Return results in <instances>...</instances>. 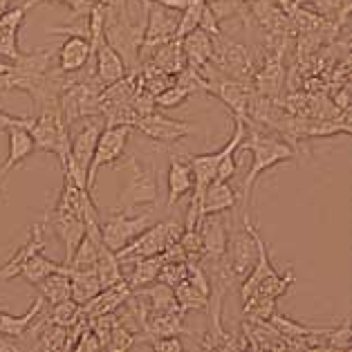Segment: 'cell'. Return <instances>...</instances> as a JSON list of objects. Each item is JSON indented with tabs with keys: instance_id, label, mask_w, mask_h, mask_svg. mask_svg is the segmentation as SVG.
<instances>
[{
	"instance_id": "cell-1",
	"label": "cell",
	"mask_w": 352,
	"mask_h": 352,
	"mask_svg": "<svg viewBox=\"0 0 352 352\" xmlns=\"http://www.w3.org/2000/svg\"><path fill=\"white\" fill-rule=\"evenodd\" d=\"M245 128H247L245 131L247 140L243 137V142H240L238 148H245L252 153V166H249V173L243 179V193L238 197V202L243 204L240 209H247L249 200H252V188L261 179V175H265L276 164H283V162H289L296 157L294 146H289L285 140L258 131L254 122H247Z\"/></svg>"
},
{
	"instance_id": "cell-2",
	"label": "cell",
	"mask_w": 352,
	"mask_h": 352,
	"mask_svg": "<svg viewBox=\"0 0 352 352\" xmlns=\"http://www.w3.org/2000/svg\"><path fill=\"white\" fill-rule=\"evenodd\" d=\"M243 225L247 227V231L252 234L254 243H256V263L254 267L249 270V274L243 280V287H240V296H243V303L249 298H256V296H265V298H274L278 300L285 292L294 285V272L287 270L285 274L276 272L274 263L270 258V249L265 245V240L261 238V234L256 231V227L252 225L249 220L247 211H245V218H243Z\"/></svg>"
},
{
	"instance_id": "cell-3",
	"label": "cell",
	"mask_w": 352,
	"mask_h": 352,
	"mask_svg": "<svg viewBox=\"0 0 352 352\" xmlns=\"http://www.w3.org/2000/svg\"><path fill=\"white\" fill-rule=\"evenodd\" d=\"M28 133L34 140V148L52 153L61 162V166L65 164L70 155V126L65 122L58 101L36 108V117H32Z\"/></svg>"
},
{
	"instance_id": "cell-4",
	"label": "cell",
	"mask_w": 352,
	"mask_h": 352,
	"mask_svg": "<svg viewBox=\"0 0 352 352\" xmlns=\"http://www.w3.org/2000/svg\"><path fill=\"white\" fill-rule=\"evenodd\" d=\"M126 170H128L126 188L122 191V195H119L115 211L131 213L140 207H153V204H157L162 197L157 168L148 164V162L140 160L137 155H133L126 160Z\"/></svg>"
},
{
	"instance_id": "cell-5",
	"label": "cell",
	"mask_w": 352,
	"mask_h": 352,
	"mask_svg": "<svg viewBox=\"0 0 352 352\" xmlns=\"http://www.w3.org/2000/svg\"><path fill=\"white\" fill-rule=\"evenodd\" d=\"M142 7H144V3H142ZM144 28H146V7H144L142 19L137 23L128 14H117L110 10L106 14L104 36L110 43V47L122 56L128 72L140 70V47H142V38H144Z\"/></svg>"
},
{
	"instance_id": "cell-6",
	"label": "cell",
	"mask_w": 352,
	"mask_h": 352,
	"mask_svg": "<svg viewBox=\"0 0 352 352\" xmlns=\"http://www.w3.org/2000/svg\"><path fill=\"white\" fill-rule=\"evenodd\" d=\"M133 135V126L126 124H117V126H106L101 128L97 146H94L90 166H88V191L92 193L94 188V179H97V173L104 166H110L119 162L126 155V146L131 142Z\"/></svg>"
},
{
	"instance_id": "cell-7",
	"label": "cell",
	"mask_w": 352,
	"mask_h": 352,
	"mask_svg": "<svg viewBox=\"0 0 352 352\" xmlns=\"http://www.w3.org/2000/svg\"><path fill=\"white\" fill-rule=\"evenodd\" d=\"M179 234H182V225H179V222L175 220L157 222V225H153V227H146L140 236H135L131 243L115 254L122 263L142 258V256H155L164 252L168 243L179 240Z\"/></svg>"
},
{
	"instance_id": "cell-8",
	"label": "cell",
	"mask_w": 352,
	"mask_h": 352,
	"mask_svg": "<svg viewBox=\"0 0 352 352\" xmlns=\"http://www.w3.org/2000/svg\"><path fill=\"white\" fill-rule=\"evenodd\" d=\"M142 3L146 7V28L140 47V63H144L155 47L173 41L177 30V12L160 3H153V0H142Z\"/></svg>"
},
{
	"instance_id": "cell-9",
	"label": "cell",
	"mask_w": 352,
	"mask_h": 352,
	"mask_svg": "<svg viewBox=\"0 0 352 352\" xmlns=\"http://www.w3.org/2000/svg\"><path fill=\"white\" fill-rule=\"evenodd\" d=\"M151 222V213H140V216H131V213L124 211H113L108 216V220L101 225L99 222V231H101V240L110 252H119L122 247H126L135 236H140L142 231L148 227Z\"/></svg>"
},
{
	"instance_id": "cell-10",
	"label": "cell",
	"mask_w": 352,
	"mask_h": 352,
	"mask_svg": "<svg viewBox=\"0 0 352 352\" xmlns=\"http://www.w3.org/2000/svg\"><path fill=\"white\" fill-rule=\"evenodd\" d=\"M133 131H140L144 137L157 142V144H177L182 142L184 137L193 135L197 128L188 122H179V119H168L160 113H148L137 117V122L133 126Z\"/></svg>"
},
{
	"instance_id": "cell-11",
	"label": "cell",
	"mask_w": 352,
	"mask_h": 352,
	"mask_svg": "<svg viewBox=\"0 0 352 352\" xmlns=\"http://www.w3.org/2000/svg\"><path fill=\"white\" fill-rule=\"evenodd\" d=\"M225 263L227 267L231 270V274L243 280L249 270L254 267L256 263V243L252 234L247 231V227H236L234 231H231V236L227 238V252H225Z\"/></svg>"
},
{
	"instance_id": "cell-12",
	"label": "cell",
	"mask_w": 352,
	"mask_h": 352,
	"mask_svg": "<svg viewBox=\"0 0 352 352\" xmlns=\"http://www.w3.org/2000/svg\"><path fill=\"white\" fill-rule=\"evenodd\" d=\"M197 231L202 238V263L204 261H220L227 252L229 231L222 220V213H209L197 220Z\"/></svg>"
},
{
	"instance_id": "cell-13",
	"label": "cell",
	"mask_w": 352,
	"mask_h": 352,
	"mask_svg": "<svg viewBox=\"0 0 352 352\" xmlns=\"http://www.w3.org/2000/svg\"><path fill=\"white\" fill-rule=\"evenodd\" d=\"M88 34H65V41L56 50V67L65 74H81L90 61Z\"/></svg>"
},
{
	"instance_id": "cell-14",
	"label": "cell",
	"mask_w": 352,
	"mask_h": 352,
	"mask_svg": "<svg viewBox=\"0 0 352 352\" xmlns=\"http://www.w3.org/2000/svg\"><path fill=\"white\" fill-rule=\"evenodd\" d=\"M25 16H28V5L7 7L0 14V58L10 63H14L23 54L19 50V32Z\"/></svg>"
},
{
	"instance_id": "cell-15",
	"label": "cell",
	"mask_w": 352,
	"mask_h": 352,
	"mask_svg": "<svg viewBox=\"0 0 352 352\" xmlns=\"http://www.w3.org/2000/svg\"><path fill=\"white\" fill-rule=\"evenodd\" d=\"M131 294H133V289L124 278V280L115 283V285L101 287L88 303L81 305V310L88 319H92V316H101V314H113L122 305H126V300L131 298Z\"/></svg>"
},
{
	"instance_id": "cell-16",
	"label": "cell",
	"mask_w": 352,
	"mask_h": 352,
	"mask_svg": "<svg viewBox=\"0 0 352 352\" xmlns=\"http://www.w3.org/2000/svg\"><path fill=\"white\" fill-rule=\"evenodd\" d=\"M45 249V236H43V225H34L28 234V240L16 249V254L12 256L10 261H5L0 265V283L3 280H14L21 276L23 265L28 263L36 252H43Z\"/></svg>"
},
{
	"instance_id": "cell-17",
	"label": "cell",
	"mask_w": 352,
	"mask_h": 352,
	"mask_svg": "<svg viewBox=\"0 0 352 352\" xmlns=\"http://www.w3.org/2000/svg\"><path fill=\"white\" fill-rule=\"evenodd\" d=\"M5 133L10 137V153H7L5 162L0 164V186H3V182L10 177V173L16 166H21L25 160L36 153V148H34V140L28 133V128L12 126V128H7Z\"/></svg>"
},
{
	"instance_id": "cell-18",
	"label": "cell",
	"mask_w": 352,
	"mask_h": 352,
	"mask_svg": "<svg viewBox=\"0 0 352 352\" xmlns=\"http://www.w3.org/2000/svg\"><path fill=\"white\" fill-rule=\"evenodd\" d=\"M43 220L47 222V227L52 229L56 234V238L63 243V247H65L63 265H67L72 258L76 245H79L83 240V236H85V220L83 218H72V216H56V213H50V211H45Z\"/></svg>"
},
{
	"instance_id": "cell-19",
	"label": "cell",
	"mask_w": 352,
	"mask_h": 352,
	"mask_svg": "<svg viewBox=\"0 0 352 352\" xmlns=\"http://www.w3.org/2000/svg\"><path fill=\"white\" fill-rule=\"evenodd\" d=\"M179 43H182V52L186 58V65L202 74L204 67L211 63L213 36L209 32H204L202 28H195L193 32H188L186 36L179 38Z\"/></svg>"
},
{
	"instance_id": "cell-20",
	"label": "cell",
	"mask_w": 352,
	"mask_h": 352,
	"mask_svg": "<svg viewBox=\"0 0 352 352\" xmlns=\"http://www.w3.org/2000/svg\"><path fill=\"white\" fill-rule=\"evenodd\" d=\"M97 119L99 117L88 119V122L83 124L81 131L76 133L74 140L70 142V155H67V160H70L72 164H76L79 168H83L85 173H88V166H90L94 146H97V140H99V133H101V128H104V124H99Z\"/></svg>"
},
{
	"instance_id": "cell-21",
	"label": "cell",
	"mask_w": 352,
	"mask_h": 352,
	"mask_svg": "<svg viewBox=\"0 0 352 352\" xmlns=\"http://www.w3.org/2000/svg\"><path fill=\"white\" fill-rule=\"evenodd\" d=\"M193 191V170L188 164V157H170L168 164V195H166V204L173 207L184 195Z\"/></svg>"
},
{
	"instance_id": "cell-22",
	"label": "cell",
	"mask_w": 352,
	"mask_h": 352,
	"mask_svg": "<svg viewBox=\"0 0 352 352\" xmlns=\"http://www.w3.org/2000/svg\"><path fill=\"white\" fill-rule=\"evenodd\" d=\"M238 204V193L231 188L229 182H213L207 186V191L202 195V202H200V218L202 216H209V213H227V211H234Z\"/></svg>"
},
{
	"instance_id": "cell-23",
	"label": "cell",
	"mask_w": 352,
	"mask_h": 352,
	"mask_svg": "<svg viewBox=\"0 0 352 352\" xmlns=\"http://www.w3.org/2000/svg\"><path fill=\"white\" fill-rule=\"evenodd\" d=\"M144 63H151V65H155L157 70L175 76L177 72H182L184 65H186V58H184V52H182V43H179V38L164 43V45L153 50L151 56L146 58Z\"/></svg>"
},
{
	"instance_id": "cell-24",
	"label": "cell",
	"mask_w": 352,
	"mask_h": 352,
	"mask_svg": "<svg viewBox=\"0 0 352 352\" xmlns=\"http://www.w3.org/2000/svg\"><path fill=\"white\" fill-rule=\"evenodd\" d=\"M43 303H45V300L38 296L23 316H12V314H7V310H0V334L23 341V334L28 332L30 325L36 321V316L43 312Z\"/></svg>"
},
{
	"instance_id": "cell-25",
	"label": "cell",
	"mask_w": 352,
	"mask_h": 352,
	"mask_svg": "<svg viewBox=\"0 0 352 352\" xmlns=\"http://www.w3.org/2000/svg\"><path fill=\"white\" fill-rule=\"evenodd\" d=\"M67 276H70V296L79 305H85L101 289L99 276L94 270H70L67 267Z\"/></svg>"
},
{
	"instance_id": "cell-26",
	"label": "cell",
	"mask_w": 352,
	"mask_h": 352,
	"mask_svg": "<svg viewBox=\"0 0 352 352\" xmlns=\"http://www.w3.org/2000/svg\"><path fill=\"white\" fill-rule=\"evenodd\" d=\"M34 287L38 289V296L50 305L61 303V300H65V298H72L70 296V276H67V270L50 274V276L38 280Z\"/></svg>"
},
{
	"instance_id": "cell-27",
	"label": "cell",
	"mask_w": 352,
	"mask_h": 352,
	"mask_svg": "<svg viewBox=\"0 0 352 352\" xmlns=\"http://www.w3.org/2000/svg\"><path fill=\"white\" fill-rule=\"evenodd\" d=\"M135 270L131 272V276L126 278V283L131 285V289H142L151 283H155L160 276V270L164 265L162 254L155 256H142V258H135Z\"/></svg>"
},
{
	"instance_id": "cell-28",
	"label": "cell",
	"mask_w": 352,
	"mask_h": 352,
	"mask_svg": "<svg viewBox=\"0 0 352 352\" xmlns=\"http://www.w3.org/2000/svg\"><path fill=\"white\" fill-rule=\"evenodd\" d=\"M67 267L61 263H54V261H50L45 254L43 252H36L32 256V258L23 265V270H21V278H25L28 283H32V285H36L38 280H43L45 276H50V274H54V272H65Z\"/></svg>"
},
{
	"instance_id": "cell-29",
	"label": "cell",
	"mask_w": 352,
	"mask_h": 352,
	"mask_svg": "<svg viewBox=\"0 0 352 352\" xmlns=\"http://www.w3.org/2000/svg\"><path fill=\"white\" fill-rule=\"evenodd\" d=\"M173 296L177 300L179 310H182L184 314L188 310H207V305H209V296L204 294L202 289H197L195 285H191L186 278L182 283H177V285L173 287Z\"/></svg>"
},
{
	"instance_id": "cell-30",
	"label": "cell",
	"mask_w": 352,
	"mask_h": 352,
	"mask_svg": "<svg viewBox=\"0 0 352 352\" xmlns=\"http://www.w3.org/2000/svg\"><path fill=\"white\" fill-rule=\"evenodd\" d=\"M191 94H195V90L191 88V85L184 83V81H179L177 76H175L173 83H170L166 90H162L155 97V108H162V110L179 108L188 97H191Z\"/></svg>"
},
{
	"instance_id": "cell-31",
	"label": "cell",
	"mask_w": 352,
	"mask_h": 352,
	"mask_svg": "<svg viewBox=\"0 0 352 352\" xmlns=\"http://www.w3.org/2000/svg\"><path fill=\"white\" fill-rule=\"evenodd\" d=\"M283 83V70H280V56H274L267 65H263V70L256 74V90L265 97L276 94Z\"/></svg>"
},
{
	"instance_id": "cell-32",
	"label": "cell",
	"mask_w": 352,
	"mask_h": 352,
	"mask_svg": "<svg viewBox=\"0 0 352 352\" xmlns=\"http://www.w3.org/2000/svg\"><path fill=\"white\" fill-rule=\"evenodd\" d=\"M83 316L81 305L76 303L74 298H65L61 303H54L52 310H50L47 321L50 323H56V325H63V328H72V325L79 321Z\"/></svg>"
},
{
	"instance_id": "cell-33",
	"label": "cell",
	"mask_w": 352,
	"mask_h": 352,
	"mask_svg": "<svg viewBox=\"0 0 352 352\" xmlns=\"http://www.w3.org/2000/svg\"><path fill=\"white\" fill-rule=\"evenodd\" d=\"M207 5V0H188V5L184 7L177 16V30H175V38L186 36L188 32H193L202 19V10Z\"/></svg>"
},
{
	"instance_id": "cell-34",
	"label": "cell",
	"mask_w": 352,
	"mask_h": 352,
	"mask_svg": "<svg viewBox=\"0 0 352 352\" xmlns=\"http://www.w3.org/2000/svg\"><path fill=\"white\" fill-rule=\"evenodd\" d=\"M350 337H352V332H350V319H343L341 325H334V328L325 334V341H323V348H328V350H348L350 348Z\"/></svg>"
},
{
	"instance_id": "cell-35",
	"label": "cell",
	"mask_w": 352,
	"mask_h": 352,
	"mask_svg": "<svg viewBox=\"0 0 352 352\" xmlns=\"http://www.w3.org/2000/svg\"><path fill=\"white\" fill-rule=\"evenodd\" d=\"M148 341L155 350H164V352H182L184 350V343L177 334H173V337H155Z\"/></svg>"
},
{
	"instance_id": "cell-36",
	"label": "cell",
	"mask_w": 352,
	"mask_h": 352,
	"mask_svg": "<svg viewBox=\"0 0 352 352\" xmlns=\"http://www.w3.org/2000/svg\"><path fill=\"white\" fill-rule=\"evenodd\" d=\"M12 126H23V128H30L32 126V117H16L0 110V131H7Z\"/></svg>"
},
{
	"instance_id": "cell-37",
	"label": "cell",
	"mask_w": 352,
	"mask_h": 352,
	"mask_svg": "<svg viewBox=\"0 0 352 352\" xmlns=\"http://www.w3.org/2000/svg\"><path fill=\"white\" fill-rule=\"evenodd\" d=\"M94 3L106 5L110 12H117V14H128V0H94Z\"/></svg>"
},
{
	"instance_id": "cell-38",
	"label": "cell",
	"mask_w": 352,
	"mask_h": 352,
	"mask_svg": "<svg viewBox=\"0 0 352 352\" xmlns=\"http://www.w3.org/2000/svg\"><path fill=\"white\" fill-rule=\"evenodd\" d=\"M10 67H12V63H10V61H3V58H0V74L7 72V70H10Z\"/></svg>"
},
{
	"instance_id": "cell-39",
	"label": "cell",
	"mask_w": 352,
	"mask_h": 352,
	"mask_svg": "<svg viewBox=\"0 0 352 352\" xmlns=\"http://www.w3.org/2000/svg\"><path fill=\"white\" fill-rule=\"evenodd\" d=\"M10 3H12V0H0V14H3L7 7H10Z\"/></svg>"
}]
</instances>
